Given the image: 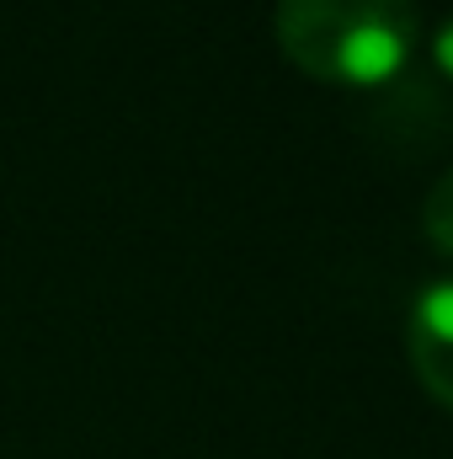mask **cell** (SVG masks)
<instances>
[{"label": "cell", "mask_w": 453, "mask_h": 459, "mask_svg": "<svg viewBox=\"0 0 453 459\" xmlns=\"http://www.w3.org/2000/svg\"><path fill=\"white\" fill-rule=\"evenodd\" d=\"M278 48L326 86H389L422 48L416 0H278Z\"/></svg>", "instance_id": "1"}, {"label": "cell", "mask_w": 453, "mask_h": 459, "mask_svg": "<svg viewBox=\"0 0 453 459\" xmlns=\"http://www.w3.org/2000/svg\"><path fill=\"white\" fill-rule=\"evenodd\" d=\"M411 368L422 390L453 411V273L432 278L411 299Z\"/></svg>", "instance_id": "2"}, {"label": "cell", "mask_w": 453, "mask_h": 459, "mask_svg": "<svg viewBox=\"0 0 453 459\" xmlns=\"http://www.w3.org/2000/svg\"><path fill=\"white\" fill-rule=\"evenodd\" d=\"M422 230H427V240L453 262V171H443L438 187L427 193V204H422Z\"/></svg>", "instance_id": "3"}, {"label": "cell", "mask_w": 453, "mask_h": 459, "mask_svg": "<svg viewBox=\"0 0 453 459\" xmlns=\"http://www.w3.org/2000/svg\"><path fill=\"white\" fill-rule=\"evenodd\" d=\"M427 54H432V70H438L443 81H453V11L427 32Z\"/></svg>", "instance_id": "4"}]
</instances>
